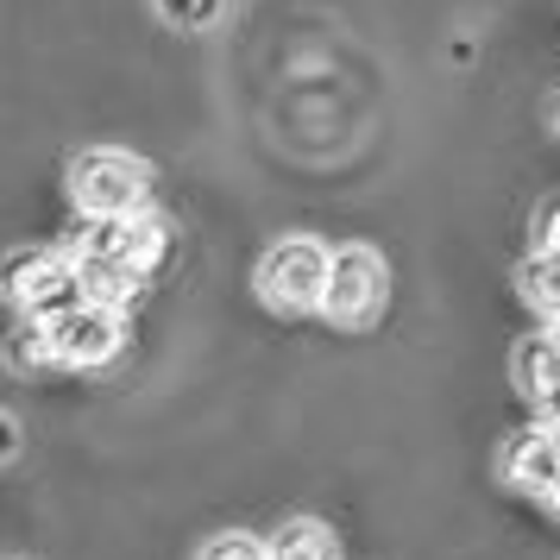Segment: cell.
Listing matches in <instances>:
<instances>
[{"instance_id": "6da1fadb", "label": "cell", "mask_w": 560, "mask_h": 560, "mask_svg": "<svg viewBox=\"0 0 560 560\" xmlns=\"http://www.w3.org/2000/svg\"><path fill=\"white\" fill-rule=\"evenodd\" d=\"M70 189H77V208L89 221H127L152 196V171L127 152H89V158H77Z\"/></svg>"}, {"instance_id": "7a4b0ae2", "label": "cell", "mask_w": 560, "mask_h": 560, "mask_svg": "<svg viewBox=\"0 0 560 560\" xmlns=\"http://www.w3.org/2000/svg\"><path fill=\"white\" fill-rule=\"evenodd\" d=\"M390 303V271L372 246H347L334 253V271H328V296H322V315L334 328H372Z\"/></svg>"}, {"instance_id": "3957f363", "label": "cell", "mask_w": 560, "mask_h": 560, "mask_svg": "<svg viewBox=\"0 0 560 560\" xmlns=\"http://www.w3.org/2000/svg\"><path fill=\"white\" fill-rule=\"evenodd\" d=\"M0 290L26 308L32 322H57L63 308L89 303V296H82L77 258H51V253H13L7 271H0Z\"/></svg>"}, {"instance_id": "277c9868", "label": "cell", "mask_w": 560, "mask_h": 560, "mask_svg": "<svg viewBox=\"0 0 560 560\" xmlns=\"http://www.w3.org/2000/svg\"><path fill=\"white\" fill-rule=\"evenodd\" d=\"M328 271H334L328 246H315V240H283V246H271V258L258 265V296H265L271 308H283V315L322 308Z\"/></svg>"}, {"instance_id": "5b68a950", "label": "cell", "mask_w": 560, "mask_h": 560, "mask_svg": "<svg viewBox=\"0 0 560 560\" xmlns=\"http://www.w3.org/2000/svg\"><path fill=\"white\" fill-rule=\"evenodd\" d=\"M45 328H51V359L63 365H107L120 353V308L107 303H77Z\"/></svg>"}, {"instance_id": "8992f818", "label": "cell", "mask_w": 560, "mask_h": 560, "mask_svg": "<svg viewBox=\"0 0 560 560\" xmlns=\"http://www.w3.org/2000/svg\"><path fill=\"white\" fill-rule=\"evenodd\" d=\"M504 472H510V485H523V491H555L560 485V434L541 422V429H529L516 447L504 454Z\"/></svg>"}, {"instance_id": "52a82bcc", "label": "cell", "mask_w": 560, "mask_h": 560, "mask_svg": "<svg viewBox=\"0 0 560 560\" xmlns=\"http://www.w3.org/2000/svg\"><path fill=\"white\" fill-rule=\"evenodd\" d=\"M77 271H82V296H89V303H107V308L139 303V290H145V271L120 253L114 258H77Z\"/></svg>"}, {"instance_id": "ba28073f", "label": "cell", "mask_w": 560, "mask_h": 560, "mask_svg": "<svg viewBox=\"0 0 560 560\" xmlns=\"http://www.w3.org/2000/svg\"><path fill=\"white\" fill-rule=\"evenodd\" d=\"M516 384H523L541 409L560 397V340H555V334L523 340V353H516Z\"/></svg>"}, {"instance_id": "9c48e42d", "label": "cell", "mask_w": 560, "mask_h": 560, "mask_svg": "<svg viewBox=\"0 0 560 560\" xmlns=\"http://www.w3.org/2000/svg\"><path fill=\"white\" fill-rule=\"evenodd\" d=\"M164 253H171V228H164L158 214H145V208H139V214H127V233H120V258H132L139 271H152Z\"/></svg>"}, {"instance_id": "30bf717a", "label": "cell", "mask_w": 560, "mask_h": 560, "mask_svg": "<svg viewBox=\"0 0 560 560\" xmlns=\"http://www.w3.org/2000/svg\"><path fill=\"white\" fill-rule=\"evenodd\" d=\"M271 560H340V555H334V535L322 523H290L271 541Z\"/></svg>"}, {"instance_id": "8fae6325", "label": "cell", "mask_w": 560, "mask_h": 560, "mask_svg": "<svg viewBox=\"0 0 560 560\" xmlns=\"http://www.w3.org/2000/svg\"><path fill=\"white\" fill-rule=\"evenodd\" d=\"M523 296H529L535 308H548V315L560 308V253L555 246H541V253L523 265Z\"/></svg>"}, {"instance_id": "7c38bea8", "label": "cell", "mask_w": 560, "mask_h": 560, "mask_svg": "<svg viewBox=\"0 0 560 560\" xmlns=\"http://www.w3.org/2000/svg\"><path fill=\"white\" fill-rule=\"evenodd\" d=\"M196 560H271V548L258 535H214Z\"/></svg>"}, {"instance_id": "4fadbf2b", "label": "cell", "mask_w": 560, "mask_h": 560, "mask_svg": "<svg viewBox=\"0 0 560 560\" xmlns=\"http://www.w3.org/2000/svg\"><path fill=\"white\" fill-rule=\"evenodd\" d=\"M7 359H13V365H38V359H51V328L32 322L20 340H7Z\"/></svg>"}, {"instance_id": "5bb4252c", "label": "cell", "mask_w": 560, "mask_h": 560, "mask_svg": "<svg viewBox=\"0 0 560 560\" xmlns=\"http://www.w3.org/2000/svg\"><path fill=\"white\" fill-rule=\"evenodd\" d=\"M158 7H164V20H183V26H208L221 13V0H158Z\"/></svg>"}, {"instance_id": "9a60e30c", "label": "cell", "mask_w": 560, "mask_h": 560, "mask_svg": "<svg viewBox=\"0 0 560 560\" xmlns=\"http://www.w3.org/2000/svg\"><path fill=\"white\" fill-rule=\"evenodd\" d=\"M13 447H20V429H13V416H0V459H13Z\"/></svg>"}, {"instance_id": "2e32d148", "label": "cell", "mask_w": 560, "mask_h": 560, "mask_svg": "<svg viewBox=\"0 0 560 560\" xmlns=\"http://www.w3.org/2000/svg\"><path fill=\"white\" fill-rule=\"evenodd\" d=\"M541 246H555V253H560V202L548 208V221H541Z\"/></svg>"}, {"instance_id": "e0dca14e", "label": "cell", "mask_w": 560, "mask_h": 560, "mask_svg": "<svg viewBox=\"0 0 560 560\" xmlns=\"http://www.w3.org/2000/svg\"><path fill=\"white\" fill-rule=\"evenodd\" d=\"M548 334H555V340H560V308H555V328H548Z\"/></svg>"}, {"instance_id": "ac0fdd59", "label": "cell", "mask_w": 560, "mask_h": 560, "mask_svg": "<svg viewBox=\"0 0 560 560\" xmlns=\"http://www.w3.org/2000/svg\"><path fill=\"white\" fill-rule=\"evenodd\" d=\"M548 498H555V504H560V485H555V491H548Z\"/></svg>"}]
</instances>
